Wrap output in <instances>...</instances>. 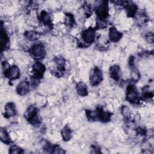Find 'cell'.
<instances>
[{
    "instance_id": "1",
    "label": "cell",
    "mask_w": 154,
    "mask_h": 154,
    "mask_svg": "<svg viewBox=\"0 0 154 154\" xmlns=\"http://www.w3.org/2000/svg\"><path fill=\"white\" fill-rule=\"evenodd\" d=\"M86 117L88 121L94 122L99 120L103 123H106L111 120L112 113L105 111L101 106H98L95 110L85 109Z\"/></svg>"
},
{
    "instance_id": "2",
    "label": "cell",
    "mask_w": 154,
    "mask_h": 154,
    "mask_svg": "<svg viewBox=\"0 0 154 154\" xmlns=\"http://www.w3.org/2000/svg\"><path fill=\"white\" fill-rule=\"evenodd\" d=\"M46 70L45 66L41 62L36 61L32 66V75L31 78L32 86L36 87L40 80L43 77L44 73Z\"/></svg>"
},
{
    "instance_id": "3",
    "label": "cell",
    "mask_w": 154,
    "mask_h": 154,
    "mask_svg": "<svg viewBox=\"0 0 154 154\" xmlns=\"http://www.w3.org/2000/svg\"><path fill=\"white\" fill-rule=\"evenodd\" d=\"M94 10L97 16L96 20L107 22V19L109 16V7L108 1H97L95 5Z\"/></svg>"
},
{
    "instance_id": "4",
    "label": "cell",
    "mask_w": 154,
    "mask_h": 154,
    "mask_svg": "<svg viewBox=\"0 0 154 154\" xmlns=\"http://www.w3.org/2000/svg\"><path fill=\"white\" fill-rule=\"evenodd\" d=\"M24 117L32 125L38 126L41 123V118L38 115L37 108L34 105H29L24 113Z\"/></svg>"
},
{
    "instance_id": "5",
    "label": "cell",
    "mask_w": 154,
    "mask_h": 154,
    "mask_svg": "<svg viewBox=\"0 0 154 154\" xmlns=\"http://www.w3.org/2000/svg\"><path fill=\"white\" fill-rule=\"evenodd\" d=\"M126 100L131 104H139L141 100L140 94L137 88L132 84H129L126 87Z\"/></svg>"
},
{
    "instance_id": "6",
    "label": "cell",
    "mask_w": 154,
    "mask_h": 154,
    "mask_svg": "<svg viewBox=\"0 0 154 154\" xmlns=\"http://www.w3.org/2000/svg\"><path fill=\"white\" fill-rule=\"evenodd\" d=\"M116 4L123 6L126 10V14L129 17H134L138 10V6L132 1H112Z\"/></svg>"
},
{
    "instance_id": "7",
    "label": "cell",
    "mask_w": 154,
    "mask_h": 154,
    "mask_svg": "<svg viewBox=\"0 0 154 154\" xmlns=\"http://www.w3.org/2000/svg\"><path fill=\"white\" fill-rule=\"evenodd\" d=\"M32 58L35 60H39L45 57L46 52L44 46L41 43L34 45L29 50Z\"/></svg>"
},
{
    "instance_id": "8",
    "label": "cell",
    "mask_w": 154,
    "mask_h": 154,
    "mask_svg": "<svg viewBox=\"0 0 154 154\" xmlns=\"http://www.w3.org/2000/svg\"><path fill=\"white\" fill-rule=\"evenodd\" d=\"M89 80L92 86H97L103 80V74L101 69L96 66L91 71L90 73Z\"/></svg>"
},
{
    "instance_id": "9",
    "label": "cell",
    "mask_w": 154,
    "mask_h": 154,
    "mask_svg": "<svg viewBox=\"0 0 154 154\" xmlns=\"http://www.w3.org/2000/svg\"><path fill=\"white\" fill-rule=\"evenodd\" d=\"M81 38L85 44H86L87 46L92 44L94 42L96 38L95 28L90 26L84 30L81 33Z\"/></svg>"
},
{
    "instance_id": "10",
    "label": "cell",
    "mask_w": 154,
    "mask_h": 154,
    "mask_svg": "<svg viewBox=\"0 0 154 154\" xmlns=\"http://www.w3.org/2000/svg\"><path fill=\"white\" fill-rule=\"evenodd\" d=\"M54 61L56 64L57 70L55 71H53V74L57 77L60 78L63 76V73L65 71V64L66 60L61 56H57L54 58Z\"/></svg>"
},
{
    "instance_id": "11",
    "label": "cell",
    "mask_w": 154,
    "mask_h": 154,
    "mask_svg": "<svg viewBox=\"0 0 154 154\" xmlns=\"http://www.w3.org/2000/svg\"><path fill=\"white\" fill-rule=\"evenodd\" d=\"M4 75L10 81L16 80L20 77V69L18 66L13 65L11 67H9L5 70H4Z\"/></svg>"
},
{
    "instance_id": "12",
    "label": "cell",
    "mask_w": 154,
    "mask_h": 154,
    "mask_svg": "<svg viewBox=\"0 0 154 154\" xmlns=\"http://www.w3.org/2000/svg\"><path fill=\"white\" fill-rule=\"evenodd\" d=\"M38 19L42 24L48 27L50 29H52L53 28L52 20L51 16L47 11L45 10L42 11L38 16Z\"/></svg>"
},
{
    "instance_id": "13",
    "label": "cell",
    "mask_w": 154,
    "mask_h": 154,
    "mask_svg": "<svg viewBox=\"0 0 154 154\" xmlns=\"http://www.w3.org/2000/svg\"><path fill=\"white\" fill-rule=\"evenodd\" d=\"M17 114V109L16 105L13 102H8L4 106V116L6 119H9L11 117L15 116Z\"/></svg>"
},
{
    "instance_id": "14",
    "label": "cell",
    "mask_w": 154,
    "mask_h": 154,
    "mask_svg": "<svg viewBox=\"0 0 154 154\" xmlns=\"http://www.w3.org/2000/svg\"><path fill=\"white\" fill-rule=\"evenodd\" d=\"M16 93L20 96L26 95L30 90L29 82L26 80L22 81L16 87Z\"/></svg>"
},
{
    "instance_id": "15",
    "label": "cell",
    "mask_w": 154,
    "mask_h": 154,
    "mask_svg": "<svg viewBox=\"0 0 154 154\" xmlns=\"http://www.w3.org/2000/svg\"><path fill=\"white\" fill-rule=\"evenodd\" d=\"M108 37L112 42H118L122 37V33L119 32L115 27L111 26L109 29Z\"/></svg>"
},
{
    "instance_id": "16",
    "label": "cell",
    "mask_w": 154,
    "mask_h": 154,
    "mask_svg": "<svg viewBox=\"0 0 154 154\" xmlns=\"http://www.w3.org/2000/svg\"><path fill=\"white\" fill-rule=\"evenodd\" d=\"M109 76L115 81H119L121 78V69L119 66L113 65L109 69Z\"/></svg>"
},
{
    "instance_id": "17",
    "label": "cell",
    "mask_w": 154,
    "mask_h": 154,
    "mask_svg": "<svg viewBox=\"0 0 154 154\" xmlns=\"http://www.w3.org/2000/svg\"><path fill=\"white\" fill-rule=\"evenodd\" d=\"M43 149L46 151L48 153H65L63 149H61L58 145L52 144L49 143H47L45 146L43 147Z\"/></svg>"
},
{
    "instance_id": "18",
    "label": "cell",
    "mask_w": 154,
    "mask_h": 154,
    "mask_svg": "<svg viewBox=\"0 0 154 154\" xmlns=\"http://www.w3.org/2000/svg\"><path fill=\"white\" fill-rule=\"evenodd\" d=\"M1 51L2 52L6 48H8L10 40L9 37L5 31V29L2 27V24L1 25Z\"/></svg>"
},
{
    "instance_id": "19",
    "label": "cell",
    "mask_w": 154,
    "mask_h": 154,
    "mask_svg": "<svg viewBox=\"0 0 154 154\" xmlns=\"http://www.w3.org/2000/svg\"><path fill=\"white\" fill-rule=\"evenodd\" d=\"M76 90L78 94L81 96H86L88 95L87 85L83 82H79L76 84Z\"/></svg>"
},
{
    "instance_id": "20",
    "label": "cell",
    "mask_w": 154,
    "mask_h": 154,
    "mask_svg": "<svg viewBox=\"0 0 154 154\" xmlns=\"http://www.w3.org/2000/svg\"><path fill=\"white\" fill-rule=\"evenodd\" d=\"M61 135L64 141H69L72 137V130L66 125L61 130Z\"/></svg>"
},
{
    "instance_id": "21",
    "label": "cell",
    "mask_w": 154,
    "mask_h": 154,
    "mask_svg": "<svg viewBox=\"0 0 154 154\" xmlns=\"http://www.w3.org/2000/svg\"><path fill=\"white\" fill-rule=\"evenodd\" d=\"M0 139L2 143L7 145L11 144V143L9 134L5 129L2 128H1L0 129Z\"/></svg>"
},
{
    "instance_id": "22",
    "label": "cell",
    "mask_w": 154,
    "mask_h": 154,
    "mask_svg": "<svg viewBox=\"0 0 154 154\" xmlns=\"http://www.w3.org/2000/svg\"><path fill=\"white\" fill-rule=\"evenodd\" d=\"M24 35L29 41L33 42L38 39L40 34L35 31H27L24 33Z\"/></svg>"
},
{
    "instance_id": "23",
    "label": "cell",
    "mask_w": 154,
    "mask_h": 154,
    "mask_svg": "<svg viewBox=\"0 0 154 154\" xmlns=\"http://www.w3.org/2000/svg\"><path fill=\"white\" fill-rule=\"evenodd\" d=\"M142 96L144 99H149L152 98L153 96V93L152 90H150L149 86H144L142 89Z\"/></svg>"
},
{
    "instance_id": "24",
    "label": "cell",
    "mask_w": 154,
    "mask_h": 154,
    "mask_svg": "<svg viewBox=\"0 0 154 154\" xmlns=\"http://www.w3.org/2000/svg\"><path fill=\"white\" fill-rule=\"evenodd\" d=\"M121 113L125 119L129 120L131 119V110L126 105H122L121 107Z\"/></svg>"
},
{
    "instance_id": "25",
    "label": "cell",
    "mask_w": 154,
    "mask_h": 154,
    "mask_svg": "<svg viewBox=\"0 0 154 154\" xmlns=\"http://www.w3.org/2000/svg\"><path fill=\"white\" fill-rule=\"evenodd\" d=\"M132 72H131V78L134 82H137L140 78V73L138 70L135 67V66L131 68Z\"/></svg>"
},
{
    "instance_id": "26",
    "label": "cell",
    "mask_w": 154,
    "mask_h": 154,
    "mask_svg": "<svg viewBox=\"0 0 154 154\" xmlns=\"http://www.w3.org/2000/svg\"><path fill=\"white\" fill-rule=\"evenodd\" d=\"M9 153L14 154V153H23L24 152V150L23 149H22L20 147L17 146V145H11L9 148Z\"/></svg>"
},
{
    "instance_id": "27",
    "label": "cell",
    "mask_w": 154,
    "mask_h": 154,
    "mask_svg": "<svg viewBox=\"0 0 154 154\" xmlns=\"http://www.w3.org/2000/svg\"><path fill=\"white\" fill-rule=\"evenodd\" d=\"M66 23L68 26H73V25L75 23V19H74L73 15L71 13H66Z\"/></svg>"
},
{
    "instance_id": "28",
    "label": "cell",
    "mask_w": 154,
    "mask_h": 154,
    "mask_svg": "<svg viewBox=\"0 0 154 154\" xmlns=\"http://www.w3.org/2000/svg\"><path fill=\"white\" fill-rule=\"evenodd\" d=\"M83 7L84 8L87 17H89L92 13V7L90 5V4H88L87 2H84Z\"/></svg>"
},
{
    "instance_id": "29",
    "label": "cell",
    "mask_w": 154,
    "mask_h": 154,
    "mask_svg": "<svg viewBox=\"0 0 154 154\" xmlns=\"http://www.w3.org/2000/svg\"><path fill=\"white\" fill-rule=\"evenodd\" d=\"M136 132H137V135H146V133H147L146 130L141 127H138L136 129Z\"/></svg>"
},
{
    "instance_id": "30",
    "label": "cell",
    "mask_w": 154,
    "mask_h": 154,
    "mask_svg": "<svg viewBox=\"0 0 154 154\" xmlns=\"http://www.w3.org/2000/svg\"><path fill=\"white\" fill-rule=\"evenodd\" d=\"M134 60H135V58L134 56L131 55L129 57V66L131 68L135 66V64H134Z\"/></svg>"
},
{
    "instance_id": "31",
    "label": "cell",
    "mask_w": 154,
    "mask_h": 154,
    "mask_svg": "<svg viewBox=\"0 0 154 154\" xmlns=\"http://www.w3.org/2000/svg\"><path fill=\"white\" fill-rule=\"evenodd\" d=\"M91 148L93 150H94V153H100V148L99 147V146H98L96 144H93L91 145Z\"/></svg>"
},
{
    "instance_id": "32",
    "label": "cell",
    "mask_w": 154,
    "mask_h": 154,
    "mask_svg": "<svg viewBox=\"0 0 154 154\" xmlns=\"http://www.w3.org/2000/svg\"><path fill=\"white\" fill-rule=\"evenodd\" d=\"M146 40H147L149 42L152 43L153 42V35L152 33H149L146 36Z\"/></svg>"
}]
</instances>
